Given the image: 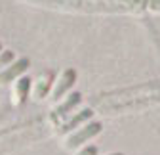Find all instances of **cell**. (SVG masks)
I'll use <instances>...</instances> for the list:
<instances>
[{
	"mask_svg": "<svg viewBox=\"0 0 160 155\" xmlns=\"http://www.w3.org/2000/svg\"><path fill=\"white\" fill-rule=\"evenodd\" d=\"M101 123H97V121H92V123H88L86 126H82L80 130H76V132H72L71 136L67 138V142H65V147L67 149H74V147H78V146H82L84 142H88L90 138H93V136H97L99 132H101Z\"/></svg>",
	"mask_w": 160,
	"mask_h": 155,
	"instance_id": "1",
	"label": "cell"
},
{
	"mask_svg": "<svg viewBox=\"0 0 160 155\" xmlns=\"http://www.w3.org/2000/svg\"><path fill=\"white\" fill-rule=\"evenodd\" d=\"M29 90H31V79H29V77H21V79L15 83L13 92H12L13 105H17V107L23 105L27 102V98H29Z\"/></svg>",
	"mask_w": 160,
	"mask_h": 155,
	"instance_id": "3",
	"label": "cell"
},
{
	"mask_svg": "<svg viewBox=\"0 0 160 155\" xmlns=\"http://www.w3.org/2000/svg\"><path fill=\"white\" fill-rule=\"evenodd\" d=\"M80 100H82V98H80V94H78V92L71 94L69 98H67L61 105H59V107L55 109V115H65V113H69L74 105H78V104H80Z\"/></svg>",
	"mask_w": 160,
	"mask_h": 155,
	"instance_id": "7",
	"label": "cell"
},
{
	"mask_svg": "<svg viewBox=\"0 0 160 155\" xmlns=\"http://www.w3.org/2000/svg\"><path fill=\"white\" fill-rule=\"evenodd\" d=\"M27 67H29V60H27V57H21V60H17L15 63H10L6 69L0 71V84H8L10 81L15 79V77L25 73Z\"/></svg>",
	"mask_w": 160,
	"mask_h": 155,
	"instance_id": "2",
	"label": "cell"
},
{
	"mask_svg": "<svg viewBox=\"0 0 160 155\" xmlns=\"http://www.w3.org/2000/svg\"><path fill=\"white\" fill-rule=\"evenodd\" d=\"M52 79H53V73H52V71H48L46 75H42V77L38 79L36 88H34V98H36V100H42L44 96L48 94V90H50V86H52Z\"/></svg>",
	"mask_w": 160,
	"mask_h": 155,
	"instance_id": "6",
	"label": "cell"
},
{
	"mask_svg": "<svg viewBox=\"0 0 160 155\" xmlns=\"http://www.w3.org/2000/svg\"><path fill=\"white\" fill-rule=\"evenodd\" d=\"M76 155H97V147L95 146H88V147H84L80 153H76Z\"/></svg>",
	"mask_w": 160,
	"mask_h": 155,
	"instance_id": "9",
	"label": "cell"
},
{
	"mask_svg": "<svg viewBox=\"0 0 160 155\" xmlns=\"http://www.w3.org/2000/svg\"><path fill=\"white\" fill-rule=\"evenodd\" d=\"M111 155H124V153H111Z\"/></svg>",
	"mask_w": 160,
	"mask_h": 155,
	"instance_id": "10",
	"label": "cell"
},
{
	"mask_svg": "<svg viewBox=\"0 0 160 155\" xmlns=\"http://www.w3.org/2000/svg\"><path fill=\"white\" fill-rule=\"evenodd\" d=\"M74 81H76V71H74V69H67V71L63 73V77L59 79L55 90H53V100H55V102L61 100L63 96H65V92H69V90L72 88Z\"/></svg>",
	"mask_w": 160,
	"mask_h": 155,
	"instance_id": "4",
	"label": "cell"
},
{
	"mask_svg": "<svg viewBox=\"0 0 160 155\" xmlns=\"http://www.w3.org/2000/svg\"><path fill=\"white\" fill-rule=\"evenodd\" d=\"M92 115H93V111H92V109H84V111H80L78 115H74L71 121H67L61 128H57V134H59V136H63V134H67V132L74 130V126H78V125H82V123L90 121V119H92Z\"/></svg>",
	"mask_w": 160,
	"mask_h": 155,
	"instance_id": "5",
	"label": "cell"
},
{
	"mask_svg": "<svg viewBox=\"0 0 160 155\" xmlns=\"http://www.w3.org/2000/svg\"><path fill=\"white\" fill-rule=\"evenodd\" d=\"M0 50H2V44H0Z\"/></svg>",
	"mask_w": 160,
	"mask_h": 155,
	"instance_id": "11",
	"label": "cell"
},
{
	"mask_svg": "<svg viewBox=\"0 0 160 155\" xmlns=\"http://www.w3.org/2000/svg\"><path fill=\"white\" fill-rule=\"evenodd\" d=\"M12 60H13V52H12V50H6V52L0 54V71H2L4 65H8Z\"/></svg>",
	"mask_w": 160,
	"mask_h": 155,
	"instance_id": "8",
	"label": "cell"
}]
</instances>
